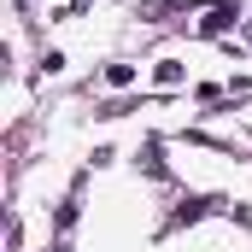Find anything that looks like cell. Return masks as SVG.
<instances>
[{"label": "cell", "instance_id": "277c9868", "mask_svg": "<svg viewBox=\"0 0 252 252\" xmlns=\"http://www.w3.org/2000/svg\"><path fill=\"white\" fill-rule=\"evenodd\" d=\"M53 252H64V247H53Z\"/></svg>", "mask_w": 252, "mask_h": 252}, {"label": "cell", "instance_id": "7a4b0ae2", "mask_svg": "<svg viewBox=\"0 0 252 252\" xmlns=\"http://www.w3.org/2000/svg\"><path fill=\"white\" fill-rule=\"evenodd\" d=\"M235 12H241V6H235V0H223V6L205 18V30H229V24H235Z\"/></svg>", "mask_w": 252, "mask_h": 252}, {"label": "cell", "instance_id": "3957f363", "mask_svg": "<svg viewBox=\"0 0 252 252\" xmlns=\"http://www.w3.org/2000/svg\"><path fill=\"white\" fill-rule=\"evenodd\" d=\"M106 82H112V88H129V82H135V64H106Z\"/></svg>", "mask_w": 252, "mask_h": 252}, {"label": "cell", "instance_id": "6da1fadb", "mask_svg": "<svg viewBox=\"0 0 252 252\" xmlns=\"http://www.w3.org/2000/svg\"><path fill=\"white\" fill-rule=\"evenodd\" d=\"M153 82H164V88L182 82V59H158V64H153Z\"/></svg>", "mask_w": 252, "mask_h": 252}]
</instances>
